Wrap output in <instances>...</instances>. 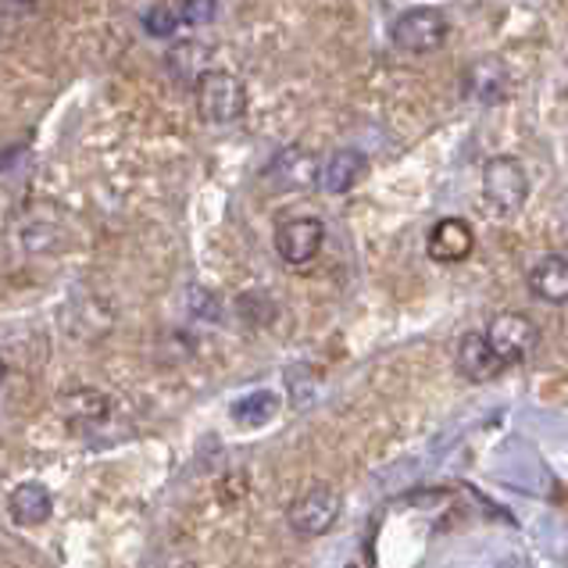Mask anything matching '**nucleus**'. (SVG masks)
Here are the masks:
<instances>
[{"label": "nucleus", "instance_id": "2eb2a0df", "mask_svg": "<svg viewBox=\"0 0 568 568\" xmlns=\"http://www.w3.org/2000/svg\"><path fill=\"white\" fill-rule=\"evenodd\" d=\"M143 29H148L151 37L169 40V37H175V29H180V14H175V8H169V4H158L143 14Z\"/></svg>", "mask_w": 568, "mask_h": 568}, {"label": "nucleus", "instance_id": "dca6fc26", "mask_svg": "<svg viewBox=\"0 0 568 568\" xmlns=\"http://www.w3.org/2000/svg\"><path fill=\"white\" fill-rule=\"evenodd\" d=\"M215 8L219 0H180L175 14H180V26H207L215 19Z\"/></svg>", "mask_w": 568, "mask_h": 568}, {"label": "nucleus", "instance_id": "ddd939ff", "mask_svg": "<svg viewBox=\"0 0 568 568\" xmlns=\"http://www.w3.org/2000/svg\"><path fill=\"white\" fill-rule=\"evenodd\" d=\"M108 408H111V400L101 394V389H87V386L72 389V394H64V400H61V412L72 426H97V422L108 418Z\"/></svg>", "mask_w": 568, "mask_h": 568}, {"label": "nucleus", "instance_id": "6e6552de", "mask_svg": "<svg viewBox=\"0 0 568 568\" xmlns=\"http://www.w3.org/2000/svg\"><path fill=\"white\" fill-rule=\"evenodd\" d=\"M465 97L483 108H497L511 97L508 69L497 58H479L465 69Z\"/></svg>", "mask_w": 568, "mask_h": 568}, {"label": "nucleus", "instance_id": "a211bd4d", "mask_svg": "<svg viewBox=\"0 0 568 568\" xmlns=\"http://www.w3.org/2000/svg\"><path fill=\"white\" fill-rule=\"evenodd\" d=\"M4 376H8V362L0 358V383H4Z\"/></svg>", "mask_w": 568, "mask_h": 568}, {"label": "nucleus", "instance_id": "423d86ee", "mask_svg": "<svg viewBox=\"0 0 568 568\" xmlns=\"http://www.w3.org/2000/svg\"><path fill=\"white\" fill-rule=\"evenodd\" d=\"M322 243H326V225L322 219L301 215V219H286L275 225V254L283 257L286 265H312Z\"/></svg>", "mask_w": 568, "mask_h": 568}, {"label": "nucleus", "instance_id": "7ed1b4c3", "mask_svg": "<svg viewBox=\"0 0 568 568\" xmlns=\"http://www.w3.org/2000/svg\"><path fill=\"white\" fill-rule=\"evenodd\" d=\"M389 40L404 54H436L450 40V22L440 8H408L389 26Z\"/></svg>", "mask_w": 568, "mask_h": 568}, {"label": "nucleus", "instance_id": "f03ea898", "mask_svg": "<svg viewBox=\"0 0 568 568\" xmlns=\"http://www.w3.org/2000/svg\"><path fill=\"white\" fill-rule=\"evenodd\" d=\"M247 111V87L233 72L207 69L197 75V115L207 125H233Z\"/></svg>", "mask_w": 568, "mask_h": 568}, {"label": "nucleus", "instance_id": "1a4fd4ad", "mask_svg": "<svg viewBox=\"0 0 568 568\" xmlns=\"http://www.w3.org/2000/svg\"><path fill=\"white\" fill-rule=\"evenodd\" d=\"M454 365H458V372L468 379V383H490L497 379L500 372H505V362L497 358L490 339H486V333H465L458 339V351H454Z\"/></svg>", "mask_w": 568, "mask_h": 568}, {"label": "nucleus", "instance_id": "f257e3e1", "mask_svg": "<svg viewBox=\"0 0 568 568\" xmlns=\"http://www.w3.org/2000/svg\"><path fill=\"white\" fill-rule=\"evenodd\" d=\"M483 201L490 207V215L511 219L529 201V172L518 158L497 154L483 165Z\"/></svg>", "mask_w": 568, "mask_h": 568}, {"label": "nucleus", "instance_id": "39448f33", "mask_svg": "<svg viewBox=\"0 0 568 568\" xmlns=\"http://www.w3.org/2000/svg\"><path fill=\"white\" fill-rule=\"evenodd\" d=\"M339 511H344V500L333 490V486H312L307 494H301L286 511V523L297 537H326L336 526Z\"/></svg>", "mask_w": 568, "mask_h": 568}, {"label": "nucleus", "instance_id": "20e7f679", "mask_svg": "<svg viewBox=\"0 0 568 568\" xmlns=\"http://www.w3.org/2000/svg\"><path fill=\"white\" fill-rule=\"evenodd\" d=\"M486 339H490L494 354L505 365H523L526 358H532V351L540 344V329L523 312H500L490 318V326L483 329Z\"/></svg>", "mask_w": 568, "mask_h": 568}, {"label": "nucleus", "instance_id": "9d476101", "mask_svg": "<svg viewBox=\"0 0 568 568\" xmlns=\"http://www.w3.org/2000/svg\"><path fill=\"white\" fill-rule=\"evenodd\" d=\"M365 172H368V158L354 148H344V151H333L326 161H322L315 180L326 193H351L365 180Z\"/></svg>", "mask_w": 568, "mask_h": 568}, {"label": "nucleus", "instance_id": "f3484780", "mask_svg": "<svg viewBox=\"0 0 568 568\" xmlns=\"http://www.w3.org/2000/svg\"><path fill=\"white\" fill-rule=\"evenodd\" d=\"M193 312H197L201 318H219V304H215V297L211 294H204V290H193Z\"/></svg>", "mask_w": 568, "mask_h": 568}, {"label": "nucleus", "instance_id": "f8f14e48", "mask_svg": "<svg viewBox=\"0 0 568 568\" xmlns=\"http://www.w3.org/2000/svg\"><path fill=\"white\" fill-rule=\"evenodd\" d=\"M11 518L19 526H43L47 518H51L54 511V497L51 490H47L43 483H19L14 486V494H11V505H8Z\"/></svg>", "mask_w": 568, "mask_h": 568}, {"label": "nucleus", "instance_id": "9b49d317", "mask_svg": "<svg viewBox=\"0 0 568 568\" xmlns=\"http://www.w3.org/2000/svg\"><path fill=\"white\" fill-rule=\"evenodd\" d=\"M529 290H532V297L544 304H565L568 301V257L565 254L540 257L529 272Z\"/></svg>", "mask_w": 568, "mask_h": 568}, {"label": "nucleus", "instance_id": "4468645a", "mask_svg": "<svg viewBox=\"0 0 568 568\" xmlns=\"http://www.w3.org/2000/svg\"><path fill=\"white\" fill-rule=\"evenodd\" d=\"M275 412H280V397H275L272 389H254V394L240 397V400L233 404V418L240 422V426H251V429H257V426H265V422H272Z\"/></svg>", "mask_w": 568, "mask_h": 568}, {"label": "nucleus", "instance_id": "0eeeda50", "mask_svg": "<svg viewBox=\"0 0 568 568\" xmlns=\"http://www.w3.org/2000/svg\"><path fill=\"white\" fill-rule=\"evenodd\" d=\"M426 251L436 265H462L476 251V233L465 219H440L426 236Z\"/></svg>", "mask_w": 568, "mask_h": 568}, {"label": "nucleus", "instance_id": "6ab92c4d", "mask_svg": "<svg viewBox=\"0 0 568 568\" xmlns=\"http://www.w3.org/2000/svg\"><path fill=\"white\" fill-rule=\"evenodd\" d=\"M351 568H358V565H351Z\"/></svg>", "mask_w": 568, "mask_h": 568}]
</instances>
